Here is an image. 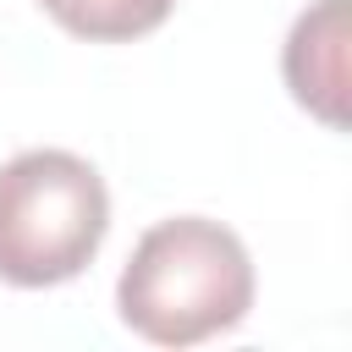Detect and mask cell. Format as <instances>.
<instances>
[{"label":"cell","instance_id":"1","mask_svg":"<svg viewBox=\"0 0 352 352\" xmlns=\"http://www.w3.org/2000/svg\"><path fill=\"white\" fill-rule=\"evenodd\" d=\"M121 324L154 346H192L248 319L253 258L242 236L204 214L160 220L138 236L116 280Z\"/></svg>","mask_w":352,"mask_h":352},{"label":"cell","instance_id":"2","mask_svg":"<svg viewBox=\"0 0 352 352\" xmlns=\"http://www.w3.org/2000/svg\"><path fill=\"white\" fill-rule=\"evenodd\" d=\"M110 231V192L72 148H22L0 165V280L60 286L88 270Z\"/></svg>","mask_w":352,"mask_h":352},{"label":"cell","instance_id":"3","mask_svg":"<svg viewBox=\"0 0 352 352\" xmlns=\"http://www.w3.org/2000/svg\"><path fill=\"white\" fill-rule=\"evenodd\" d=\"M280 72L302 110L336 132L346 126V0H314L292 22Z\"/></svg>","mask_w":352,"mask_h":352},{"label":"cell","instance_id":"4","mask_svg":"<svg viewBox=\"0 0 352 352\" xmlns=\"http://www.w3.org/2000/svg\"><path fill=\"white\" fill-rule=\"evenodd\" d=\"M38 6L88 44H126V38L154 33L176 0H38Z\"/></svg>","mask_w":352,"mask_h":352}]
</instances>
